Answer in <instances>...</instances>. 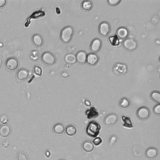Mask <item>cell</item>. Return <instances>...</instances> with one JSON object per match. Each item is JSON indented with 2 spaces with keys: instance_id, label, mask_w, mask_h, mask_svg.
I'll use <instances>...</instances> for the list:
<instances>
[{
  "instance_id": "18",
  "label": "cell",
  "mask_w": 160,
  "mask_h": 160,
  "mask_svg": "<svg viewBox=\"0 0 160 160\" xmlns=\"http://www.w3.org/2000/svg\"><path fill=\"white\" fill-rule=\"evenodd\" d=\"M54 132L57 135H61L65 132V127L61 123L56 124L55 125L54 128Z\"/></svg>"
},
{
  "instance_id": "32",
  "label": "cell",
  "mask_w": 160,
  "mask_h": 160,
  "mask_svg": "<svg viewBox=\"0 0 160 160\" xmlns=\"http://www.w3.org/2000/svg\"><path fill=\"white\" fill-rule=\"evenodd\" d=\"M108 3L112 6L117 5L119 3H120L119 0H108Z\"/></svg>"
},
{
  "instance_id": "4",
  "label": "cell",
  "mask_w": 160,
  "mask_h": 160,
  "mask_svg": "<svg viewBox=\"0 0 160 160\" xmlns=\"http://www.w3.org/2000/svg\"><path fill=\"white\" fill-rule=\"evenodd\" d=\"M138 117L141 120H146L150 116V112L148 108L146 107L143 106L140 108L137 111Z\"/></svg>"
},
{
  "instance_id": "27",
  "label": "cell",
  "mask_w": 160,
  "mask_h": 160,
  "mask_svg": "<svg viewBox=\"0 0 160 160\" xmlns=\"http://www.w3.org/2000/svg\"><path fill=\"white\" fill-rule=\"evenodd\" d=\"M18 160H28V158L25 153L20 152L18 155Z\"/></svg>"
},
{
  "instance_id": "30",
  "label": "cell",
  "mask_w": 160,
  "mask_h": 160,
  "mask_svg": "<svg viewBox=\"0 0 160 160\" xmlns=\"http://www.w3.org/2000/svg\"><path fill=\"white\" fill-rule=\"evenodd\" d=\"M8 119H9L8 117L6 115H3L0 117V121H1V123H2L3 124H7L9 121Z\"/></svg>"
},
{
  "instance_id": "6",
  "label": "cell",
  "mask_w": 160,
  "mask_h": 160,
  "mask_svg": "<svg viewBox=\"0 0 160 160\" xmlns=\"http://www.w3.org/2000/svg\"><path fill=\"white\" fill-rule=\"evenodd\" d=\"M137 43L133 39H127L123 42L124 47L129 51H133L137 48Z\"/></svg>"
},
{
  "instance_id": "31",
  "label": "cell",
  "mask_w": 160,
  "mask_h": 160,
  "mask_svg": "<svg viewBox=\"0 0 160 160\" xmlns=\"http://www.w3.org/2000/svg\"><path fill=\"white\" fill-rule=\"evenodd\" d=\"M154 112L155 114H156L157 115H159L160 114V105L158 104L154 108Z\"/></svg>"
},
{
  "instance_id": "16",
  "label": "cell",
  "mask_w": 160,
  "mask_h": 160,
  "mask_svg": "<svg viewBox=\"0 0 160 160\" xmlns=\"http://www.w3.org/2000/svg\"><path fill=\"white\" fill-rule=\"evenodd\" d=\"M83 149L86 152H91L94 150V145L91 141H86L83 144Z\"/></svg>"
},
{
  "instance_id": "17",
  "label": "cell",
  "mask_w": 160,
  "mask_h": 160,
  "mask_svg": "<svg viewBox=\"0 0 160 160\" xmlns=\"http://www.w3.org/2000/svg\"><path fill=\"white\" fill-rule=\"evenodd\" d=\"M65 60L66 63H69V64L75 63L76 61V55L72 53L68 54L65 57Z\"/></svg>"
},
{
  "instance_id": "34",
  "label": "cell",
  "mask_w": 160,
  "mask_h": 160,
  "mask_svg": "<svg viewBox=\"0 0 160 160\" xmlns=\"http://www.w3.org/2000/svg\"><path fill=\"white\" fill-rule=\"evenodd\" d=\"M7 3L6 0H0V8H2L4 7V5Z\"/></svg>"
},
{
  "instance_id": "23",
  "label": "cell",
  "mask_w": 160,
  "mask_h": 160,
  "mask_svg": "<svg viewBox=\"0 0 160 160\" xmlns=\"http://www.w3.org/2000/svg\"><path fill=\"white\" fill-rule=\"evenodd\" d=\"M93 7V4L90 1H84L82 3V8L86 11H89Z\"/></svg>"
},
{
  "instance_id": "14",
  "label": "cell",
  "mask_w": 160,
  "mask_h": 160,
  "mask_svg": "<svg viewBox=\"0 0 160 160\" xmlns=\"http://www.w3.org/2000/svg\"><path fill=\"white\" fill-rule=\"evenodd\" d=\"M158 154V150L155 148H150L146 150V155L150 159H153L157 156Z\"/></svg>"
},
{
  "instance_id": "10",
  "label": "cell",
  "mask_w": 160,
  "mask_h": 160,
  "mask_svg": "<svg viewBox=\"0 0 160 160\" xmlns=\"http://www.w3.org/2000/svg\"><path fill=\"white\" fill-rule=\"evenodd\" d=\"M98 60V56L95 53H89L87 55V62L90 65H95Z\"/></svg>"
},
{
  "instance_id": "19",
  "label": "cell",
  "mask_w": 160,
  "mask_h": 160,
  "mask_svg": "<svg viewBox=\"0 0 160 160\" xmlns=\"http://www.w3.org/2000/svg\"><path fill=\"white\" fill-rule=\"evenodd\" d=\"M77 132V129L75 127V126L73 125H70L67 127L66 128V133L67 135L70 136H73L74 135H75Z\"/></svg>"
},
{
  "instance_id": "33",
  "label": "cell",
  "mask_w": 160,
  "mask_h": 160,
  "mask_svg": "<svg viewBox=\"0 0 160 160\" xmlns=\"http://www.w3.org/2000/svg\"><path fill=\"white\" fill-rule=\"evenodd\" d=\"M115 140H116V137L115 136H111V138H110V144H113L114 143H115L116 141H115Z\"/></svg>"
},
{
  "instance_id": "13",
  "label": "cell",
  "mask_w": 160,
  "mask_h": 160,
  "mask_svg": "<svg viewBox=\"0 0 160 160\" xmlns=\"http://www.w3.org/2000/svg\"><path fill=\"white\" fill-rule=\"evenodd\" d=\"M116 36L118 38L121 39H124L128 36V31L127 28L124 27L119 28L118 29L116 32Z\"/></svg>"
},
{
  "instance_id": "35",
  "label": "cell",
  "mask_w": 160,
  "mask_h": 160,
  "mask_svg": "<svg viewBox=\"0 0 160 160\" xmlns=\"http://www.w3.org/2000/svg\"><path fill=\"white\" fill-rule=\"evenodd\" d=\"M61 75H62L63 77H64V78H67V77H68V76H69V75H68V74L66 72L63 73L61 74Z\"/></svg>"
},
{
  "instance_id": "25",
  "label": "cell",
  "mask_w": 160,
  "mask_h": 160,
  "mask_svg": "<svg viewBox=\"0 0 160 160\" xmlns=\"http://www.w3.org/2000/svg\"><path fill=\"white\" fill-rule=\"evenodd\" d=\"M151 98L156 102H157L158 104L160 103V93L158 91H153L151 94Z\"/></svg>"
},
{
  "instance_id": "26",
  "label": "cell",
  "mask_w": 160,
  "mask_h": 160,
  "mask_svg": "<svg viewBox=\"0 0 160 160\" xmlns=\"http://www.w3.org/2000/svg\"><path fill=\"white\" fill-rule=\"evenodd\" d=\"M109 41L110 43L113 45V46H118L119 44V39L117 37L116 35H114L112 36H110L109 38Z\"/></svg>"
},
{
  "instance_id": "12",
  "label": "cell",
  "mask_w": 160,
  "mask_h": 160,
  "mask_svg": "<svg viewBox=\"0 0 160 160\" xmlns=\"http://www.w3.org/2000/svg\"><path fill=\"white\" fill-rule=\"evenodd\" d=\"M76 61L79 62V63H84L85 62H87V55L86 52L83 51H80L76 54Z\"/></svg>"
},
{
  "instance_id": "1",
  "label": "cell",
  "mask_w": 160,
  "mask_h": 160,
  "mask_svg": "<svg viewBox=\"0 0 160 160\" xmlns=\"http://www.w3.org/2000/svg\"><path fill=\"white\" fill-rule=\"evenodd\" d=\"M101 129V126L96 121H92L89 123L87 126V129H86V133L87 134L93 138H96L100 133Z\"/></svg>"
},
{
  "instance_id": "21",
  "label": "cell",
  "mask_w": 160,
  "mask_h": 160,
  "mask_svg": "<svg viewBox=\"0 0 160 160\" xmlns=\"http://www.w3.org/2000/svg\"><path fill=\"white\" fill-rule=\"evenodd\" d=\"M33 43L36 46H37V47H40V46H41L43 43L42 37L39 35H35L33 36Z\"/></svg>"
},
{
  "instance_id": "8",
  "label": "cell",
  "mask_w": 160,
  "mask_h": 160,
  "mask_svg": "<svg viewBox=\"0 0 160 160\" xmlns=\"http://www.w3.org/2000/svg\"><path fill=\"white\" fill-rule=\"evenodd\" d=\"M114 71L118 75H123V74L127 73V66L124 64L117 63L114 67Z\"/></svg>"
},
{
  "instance_id": "37",
  "label": "cell",
  "mask_w": 160,
  "mask_h": 160,
  "mask_svg": "<svg viewBox=\"0 0 160 160\" xmlns=\"http://www.w3.org/2000/svg\"><path fill=\"white\" fill-rule=\"evenodd\" d=\"M60 160H64V159H60Z\"/></svg>"
},
{
  "instance_id": "11",
  "label": "cell",
  "mask_w": 160,
  "mask_h": 160,
  "mask_svg": "<svg viewBox=\"0 0 160 160\" xmlns=\"http://www.w3.org/2000/svg\"><path fill=\"white\" fill-rule=\"evenodd\" d=\"M101 47V40L96 38L93 39V41H92L91 44V51H93V52H97L98 51Z\"/></svg>"
},
{
  "instance_id": "5",
  "label": "cell",
  "mask_w": 160,
  "mask_h": 160,
  "mask_svg": "<svg viewBox=\"0 0 160 160\" xmlns=\"http://www.w3.org/2000/svg\"><path fill=\"white\" fill-rule=\"evenodd\" d=\"M110 31V26L107 22H102L99 26V33L101 35L106 36Z\"/></svg>"
},
{
  "instance_id": "20",
  "label": "cell",
  "mask_w": 160,
  "mask_h": 160,
  "mask_svg": "<svg viewBox=\"0 0 160 160\" xmlns=\"http://www.w3.org/2000/svg\"><path fill=\"white\" fill-rule=\"evenodd\" d=\"M28 76V71L26 70L21 69L20 70L18 73H17V77H18V79L20 80H25L26 79Z\"/></svg>"
},
{
  "instance_id": "9",
  "label": "cell",
  "mask_w": 160,
  "mask_h": 160,
  "mask_svg": "<svg viewBox=\"0 0 160 160\" xmlns=\"http://www.w3.org/2000/svg\"><path fill=\"white\" fill-rule=\"evenodd\" d=\"M118 120V116L115 114H110L108 115L105 119V123L108 125L110 126L115 124Z\"/></svg>"
},
{
  "instance_id": "2",
  "label": "cell",
  "mask_w": 160,
  "mask_h": 160,
  "mask_svg": "<svg viewBox=\"0 0 160 160\" xmlns=\"http://www.w3.org/2000/svg\"><path fill=\"white\" fill-rule=\"evenodd\" d=\"M73 35V29L71 26H68L62 30L61 33V39L65 43H69Z\"/></svg>"
},
{
  "instance_id": "29",
  "label": "cell",
  "mask_w": 160,
  "mask_h": 160,
  "mask_svg": "<svg viewBox=\"0 0 160 160\" xmlns=\"http://www.w3.org/2000/svg\"><path fill=\"white\" fill-rule=\"evenodd\" d=\"M34 72L38 76H41L42 74V70L41 68L39 67V66H35V68H34Z\"/></svg>"
},
{
  "instance_id": "36",
  "label": "cell",
  "mask_w": 160,
  "mask_h": 160,
  "mask_svg": "<svg viewBox=\"0 0 160 160\" xmlns=\"http://www.w3.org/2000/svg\"><path fill=\"white\" fill-rule=\"evenodd\" d=\"M1 65H2V60H1V58H0V67L1 66Z\"/></svg>"
},
{
  "instance_id": "7",
  "label": "cell",
  "mask_w": 160,
  "mask_h": 160,
  "mask_svg": "<svg viewBox=\"0 0 160 160\" xmlns=\"http://www.w3.org/2000/svg\"><path fill=\"white\" fill-rule=\"evenodd\" d=\"M6 66L10 71H14L18 67V61L15 58H10L6 62Z\"/></svg>"
},
{
  "instance_id": "28",
  "label": "cell",
  "mask_w": 160,
  "mask_h": 160,
  "mask_svg": "<svg viewBox=\"0 0 160 160\" xmlns=\"http://www.w3.org/2000/svg\"><path fill=\"white\" fill-rule=\"evenodd\" d=\"M93 145L95 146H99L102 143V139L100 137H96V138L94 139V140L93 141Z\"/></svg>"
},
{
  "instance_id": "24",
  "label": "cell",
  "mask_w": 160,
  "mask_h": 160,
  "mask_svg": "<svg viewBox=\"0 0 160 160\" xmlns=\"http://www.w3.org/2000/svg\"><path fill=\"white\" fill-rule=\"evenodd\" d=\"M119 105L123 108H127L130 106V101H129L128 99L124 98L120 101Z\"/></svg>"
},
{
  "instance_id": "22",
  "label": "cell",
  "mask_w": 160,
  "mask_h": 160,
  "mask_svg": "<svg viewBox=\"0 0 160 160\" xmlns=\"http://www.w3.org/2000/svg\"><path fill=\"white\" fill-rule=\"evenodd\" d=\"M122 120L123 121V125L124 127H126L127 128H132L133 124L131 121V119L127 116H122Z\"/></svg>"
},
{
  "instance_id": "15",
  "label": "cell",
  "mask_w": 160,
  "mask_h": 160,
  "mask_svg": "<svg viewBox=\"0 0 160 160\" xmlns=\"http://www.w3.org/2000/svg\"><path fill=\"white\" fill-rule=\"evenodd\" d=\"M11 133V128L8 125H3L0 128V135L2 137H7Z\"/></svg>"
},
{
  "instance_id": "3",
  "label": "cell",
  "mask_w": 160,
  "mask_h": 160,
  "mask_svg": "<svg viewBox=\"0 0 160 160\" xmlns=\"http://www.w3.org/2000/svg\"><path fill=\"white\" fill-rule=\"evenodd\" d=\"M42 61L44 63L48 65H53L56 62L55 56L50 52H44L41 56Z\"/></svg>"
}]
</instances>
